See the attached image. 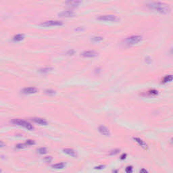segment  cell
<instances>
[{
  "label": "cell",
  "instance_id": "obj_30",
  "mask_svg": "<svg viewBox=\"0 0 173 173\" xmlns=\"http://www.w3.org/2000/svg\"><path fill=\"white\" fill-rule=\"evenodd\" d=\"M140 173H148V172L147 171V170H145V169L143 168V169H141V171H140Z\"/></svg>",
  "mask_w": 173,
  "mask_h": 173
},
{
  "label": "cell",
  "instance_id": "obj_20",
  "mask_svg": "<svg viewBox=\"0 0 173 173\" xmlns=\"http://www.w3.org/2000/svg\"><path fill=\"white\" fill-rule=\"evenodd\" d=\"M148 93H149V95H152V96H155V95H158V91L156 90H155V89H152V90H150V91H148Z\"/></svg>",
  "mask_w": 173,
  "mask_h": 173
},
{
  "label": "cell",
  "instance_id": "obj_16",
  "mask_svg": "<svg viewBox=\"0 0 173 173\" xmlns=\"http://www.w3.org/2000/svg\"><path fill=\"white\" fill-rule=\"evenodd\" d=\"M52 70H53V68L46 67L39 69V72L42 73V74H46V73H48V72H51V71H52Z\"/></svg>",
  "mask_w": 173,
  "mask_h": 173
},
{
  "label": "cell",
  "instance_id": "obj_27",
  "mask_svg": "<svg viewBox=\"0 0 173 173\" xmlns=\"http://www.w3.org/2000/svg\"><path fill=\"white\" fill-rule=\"evenodd\" d=\"M145 62H146L148 64H150L152 62V59H151L149 57H147V58H145Z\"/></svg>",
  "mask_w": 173,
  "mask_h": 173
},
{
  "label": "cell",
  "instance_id": "obj_25",
  "mask_svg": "<svg viewBox=\"0 0 173 173\" xmlns=\"http://www.w3.org/2000/svg\"><path fill=\"white\" fill-rule=\"evenodd\" d=\"M75 54V51L74 50V49H70V50H68L67 51V53H66V54L67 55H73L74 54Z\"/></svg>",
  "mask_w": 173,
  "mask_h": 173
},
{
  "label": "cell",
  "instance_id": "obj_17",
  "mask_svg": "<svg viewBox=\"0 0 173 173\" xmlns=\"http://www.w3.org/2000/svg\"><path fill=\"white\" fill-rule=\"evenodd\" d=\"M65 163H63V162H62V163H58V164H54L52 165V168L54 169H62L65 166Z\"/></svg>",
  "mask_w": 173,
  "mask_h": 173
},
{
  "label": "cell",
  "instance_id": "obj_19",
  "mask_svg": "<svg viewBox=\"0 0 173 173\" xmlns=\"http://www.w3.org/2000/svg\"><path fill=\"white\" fill-rule=\"evenodd\" d=\"M38 152L40 154H45L47 152V150L45 148H41L38 149Z\"/></svg>",
  "mask_w": 173,
  "mask_h": 173
},
{
  "label": "cell",
  "instance_id": "obj_12",
  "mask_svg": "<svg viewBox=\"0 0 173 173\" xmlns=\"http://www.w3.org/2000/svg\"><path fill=\"white\" fill-rule=\"evenodd\" d=\"M64 152L65 153H66L68 155H69V156H70L72 157H76L77 156V154H76V152L74 150V149H70V148H67V149H64L63 150Z\"/></svg>",
  "mask_w": 173,
  "mask_h": 173
},
{
  "label": "cell",
  "instance_id": "obj_13",
  "mask_svg": "<svg viewBox=\"0 0 173 173\" xmlns=\"http://www.w3.org/2000/svg\"><path fill=\"white\" fill-rule=\"evenodd\" d=\"M81 4V1H68L66 2V4H67L68 5L72 7V8H75L79 6V5Z\"/></svg>",
  "mask_w": 173,
  "mask_h": 173
},
{
  "label": "cell",
  "instance_id": "obj_6",
  "mask_svg": "<svg viewBox=\"0 0 173 173\" xmlns=\"http://www.w3.org/2000/svg\"><path fill=\"white\" fill-rule=\"evenodd\" d=\"M98 55L96 51L93 50H88V51H83L80 55L84 57V58H95Z\"/></svg>",
  "mask_w": 173,
  "mask_h": 173
},
{
  "label": "cell",
  "instance_id": "obj_23",
  "mask_svg": "<svg viewBox=\"0 0 173 173\" xmlns=\"http://www.w3.org/2000/svg\"><path fill=\"white\" fill-rule=\"evenodd\" d=\"M125 171L127 173H133V167L131 166H127L125 169Z\"/></svg>",
  "mask_w": 173,
  "mask_h": 173
},
{
  "label": "cell",
  "instance_id": "obj_1",
  "mask_svg": "<svg viewBox=\"0 0 173 173\" xmlns=\"http://www.w3.org/2000/svg\"><path fill=\"white\" fill-rule=\"evenodd\" d=\"M147 7L150 10H154L162 14H168L171 12V9L168 5L160 1H152L147 4Z\"/></svg>",
  "mask_w": 173,
  "mask_h": 173
},
{
  "label": "cell",
  "instance_id": "obj_24",
  "mask_svg": "<svg viewBox=\"0 0 173 173\" xmlns=\"http://www.w3.org/2000/svg\"><path fill=\"white\" fill-rule=\"evenodd\" d=\"M26 144L27 145H34L35 144V141H34L33 140H27L26 141Z\"/></svg>",
  "mask_w": 173,
  "mask_h": 173
},
{
  "label": "cell",
  "instance_id": "obj_31",
  "mask_svg": "<svg viewBox=\"0 0 173 173\" xmlns=\"http://www.w3.org/2000/svg\"><path fill=\"white\" fill-rule=\"evenodd\" d=\"M104 166H97V167H95V168L96 169H101L102 168H104Z\"/></svg>",
  "mask_w": 173,
  "mask_h": 173
},
{
  "label": "cell",
  "instance_id": "obj_28",
  "mask_svg": "<svg viewBox=\"0 0 173 173\" xmlns=\"http://www.w3.org/2000/svg\"><path fill=\"white\" fill-rule=\"evenodd\" d=\"M52 160V158H51V157L49 156V157H46L45 158V160L46 161V162H50Z\"/></svg>",
  "mask_w": 173,
  "mask_h": 173
},
{
  "label": "cell",
  "instance_id": "obj_21",
  "mask_svg": "<svg viewBox=\"0 0 173 173\" xmlns=\"http://www.w3.org/2000/svg\"><path fill=\"white\" fill-rule=\"evenodd\" d=\"M26 146H27V145L26 143L25 144L20 143L18 144V145H16V148H17V149H23V148H25Z\"/></svg>",
  "mask_w": 173,
  "mask_h": 173
},
{
  "label": "cell",
  "instance_id": "obj_4",
  "mask_svg": "<svg viewBox=\"0 0 173 173\" xmlns=\"http://www.w3.org/2000/svg\"><path fill=\"white\" fill-rule=\"evenodd\" d=\"M98 20L106 22H116L120 20V18H118L116 16L114 15H101L97 18Z\"/></svg>",
  "mask_w": 173,
  "mask_h": 173
},
{
  "label": "cell",
  "instance_id": "obj_3",
  "mask_svg": "<svg viewBox=\"0 0 173 173\" xmlns=\"http://www.w3.org/2000/svg\"><path fill=\"white\" fill-rule=\"evenodd\" d=\"M12 123L14 124H16V125H18V126L24 127V128H25L27 130H29V131H32V130L34 129V127L31 124H30L29 123L26 122V121L24 120H21V119H14L12 121Z\"/></svg>",
  "mask_w": 173,
  "mask_h": 173
},
{
  "label": "cell",
  "instance_id": "obj_29",
  "mask_svg": "<svg viewBox=\"0 0 173 173\" xmlns=\"http://www.w3.org/2000/svg\"><path fill=\"white\" fill-rule=\"evenodd\" d=\"M126 156H127V154H126V153H125V154H124V153H123V155L120 156V159H121V160H124V159H125V158H126Z\"/></svg>",
  "mask_w": 173,
  "mask_h": 173
},
{
  "label": "cell",
  "instance_id": "obj_14",
  "mask_svg": "<svg viewBox=\"0 0 173 173\" xmlns=\"http://www.w3.org/2000/svg\"><path fill=\"white\" fill-rule=\"evenodd\" d=\"M173 80V74H168V75H166V76L162 79V83H167L172 82Z\"/></svg>",
  "mask_w": 173,
  "mask_h": 173
},
{
  "label": "cell",
  "instance_id": "obj_18",
  "mask_svg": "<svg viewBox=\"0 0 173 173\" xmlns=\"http://www.w3.org/2000/svg\"><path fill=\"white\" fill-rule=\"evenodd\" d=\"M103 39H104V38L102 37H101V36H95V37H93L92 39H91L92 41L95 43L100 42Z\"/></svg>",
  "mask_w": 173,
  "mask_h": 173
},
{
  "label": "cell",
  "instance_id": "obj_33",
  "mask_svg": "<svg viewBox=\"0 0 173 173\" xmlns=\"http://www.w3.org/2000/svg\"><path fill=\"white\" fill-rule=\"evenodd\" d=\"M172 141H173V139H172Z\"/></svg>",
  "mask_w": 173,
  "mask_h": 173
},
{
  "label": "cell",
  "instance_id": "obj_10",
  "mask_svg": "<svg viewBox=\"0 0 173 173\" xmlns=\"http://www.w3.org/2000/svg\"><path fill=\"white\" fill-rule=\"evenodd\" d=\"M98 130H99V133H100L101 134L105 135V136H109V135H110V131H109L107 127H105V126L101 125V126H100V127H99Z\"/></svg>",
  "mask_w": 173,
  "mask_h": 173
},
{
  "label": "cell",
  "instance_id": "obj_9",
  "mask_svg": "<svg viewBox=\"0 0 173 173\" xmlns=\"http://www.w3.org/2000/svg\"><path fill=\"white\" fill-rule=\"evenodd\" d=\"M133 139L135 140V141L139 144V145H140L143 149H148V145L143 140L140 139L139 137H133Z\"/></svg>",
  "mask_w": 173,
  "mask_h": 173
},
{
  "label": "cell",
  "instance_id": "obj_7",
  "mask_svg": "<svg viewBox=\"0 0 173 173\" xmlns=\"http://www.w3.org/2000/svg\"><path fill=\"white\" fill-rule=\"evenodd\" d=\"M38 89L36 87H26L22 90V93L24 94H34V93H37Z\"/></svg>",
  "mask_w": 173,
  "mask_h": 173
},
{
  "label": "cell",
  "instance_id": "obj_11",
  "mask_svg": "<svg viewBox=\"0 0 173 173\" xmlns=\"http://www.w3.org/2000/svg\"><path fill=\"white\" fill-rule=\"evenodd\" d=\"M33 121L35 122V123H37L40 125H44V126H46L47 125V122L45 119L41 118H33Z\"/></svg>",
  "mask_w": 173,
  "mask_h": 173
},
{
  "label": "cell",
  "instance_id": "obj_26",
  "mask_svg": "<svg viewBox=\"0 0 173 173\" xmlns=\"http://www.w3.org/2000/svg\"><path fill=\"white\" fill-rule=\"evenodd\" d=\"M118 152H119V150H118V149H114V150H113V151L110 152V155H111V156L116 155V154H117V153H118Z\"/></svg>",
  "mask_w": 173,
  "mask_h": 173
},
{
  "label": "cell",
  "instance_id": "obj_2",
  "mask_svg": "<svg viewBox=\"0 0 173 173\" xmlns=\"http://www.w3.org/2000/svg\"><path fill=\"white\" fill-rule=\"evenodd\" d=\"M143 39L142 36L141 35H132L131 37H127L123 40V43L127 46H132L138 44Z\"/></svg>",
  "mask_w": 173,
  "mask_h": 173
},
{
  "label": "cell",
  "instance_id": "obj_5",
  "mask_svg": "<svg viewBox=\"0 0 173 173\" xmlns=\"http://www.w3.org/2000/svg\"><path fill=\"white\" fill-rule=\"evenodd\" d=\"M42 26H62L63 25V22L59 20H48L43 22L40 24Z\"/></svg>",
  "mask_w": 173,
  "mask_h": 173
},
{
  "label": "cell",
  "instance_id": "obj_32",
  "mask_svg": "<svg viewBox=\"0 0 173 173\" xmlns=\"http://www.w3.org/2000/svg\"><path fill=\"white\" fill-rule=\"evenodd\" d=\"M170 53H171L172 54H173V48H172V49H170Z\"/></svg>",
  "mask_w": 173,
  "mask_h": 173
},
{
  "label": "cell",
  "instance_id": "obj_22",
  "mask_svg": "<svg viewBox=\"0 0 173 173\" xmlns=\"http://www.w3.org/2000/svg\"><path fill=\"white\" fill-rule=\"evenodd\" d=\"M45 93L49 95H53L55 94V91L51 90V89H47L45 91Z\"/></svg>",
  "mask_w": 173,
  "mask_h": 173
},
{
  "label": "cell",
  "instance_id": "obj_15",
  "mask_svg": "<svg viewBox=\"0 0 173 173\" xmlns=\"http://www.w3.org/2000/svg\"><path fill=\"white\" fill-rule=\"evenodd\" d=\"M25 38V35L24 34H18L16 35H15L13 38V40L14 41H16V42H18V41H21L22 40H23Z\"/></svg>",
  "mask_w": 173,
  "mask_h": 173
},
{
  "label": "cell",
  "instance_id": "obj_8",
  "mask_svg": "<svg viewBox=\"0 0 173 173\" xmlns=\"http://www.w3.org/2000/svg\"><path fill=\"white\" fill-rule=\"evenodd\" d=\"M74 12L71 10H64L62 12L58 14V16L60 17H66V18H69V17H73L74 16Z\"/></svg>",
  "mask_w": 173,
  "mask_h": 173
}]
</instances>
